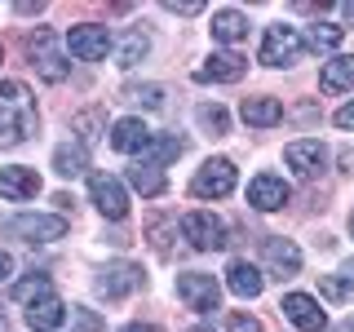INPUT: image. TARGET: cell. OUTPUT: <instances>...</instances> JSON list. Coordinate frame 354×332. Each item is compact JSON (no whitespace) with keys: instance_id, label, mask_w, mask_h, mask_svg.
Wrapping results in <instances>:
<instances>
[{"instance_id":"6da1fadb","label":"cell","mask_w":354,"mask_h":332,"mask_svg":"<svg viewBox=\"0 0 354 332\" xmlns=\"http://www.w3.org/2000/svg\"><path fill=\"white\" fill-rule=\"evenodd\" d=\"M36 98L22 80H0V147H18L36 133Z\"/></svg>"},{"instance_id":"7a4b0ae2","label":"cell","mask_w":354,"mask_h":332,"mask_svg":"<svg viewBox=\"0 0 354 332\" xmlns=\"http://www.w3.org/2000/svg\"><path fill=\"white\" fill-rule=\"evenodd\" d=\"M306 58V40L297 27H288V22H274V27H266V40H261V62L266 66H297Z\"/></svg>"},{"instance_id":"3957f363","label":"cell","mask_w":354,"mask_h":332,"mask_svg":"<svg viewBox=\"0 0 354 332\" xmlns=\"http://www.w3.org/2000/svg\"><path fill=\"white\" fill-rule=\"evenodd\" d=\"M177 297H182V306L195 310V315H213V310H221V284L213 279V275H204V270L177 275Z\"/></svg>"},{"instance_id":"277c9868","label":"cell","mask_w":354,"mask_h":332,"mask_svg":"<svg viewBox=\"0 0 354 332\" xmlns=\"http://www.w3.org/2000/svg\"><path fill=\"white\" fill-rule=\"evenodd\" d=\"M5 235L27 239V243H53L66 235V217L62 213H18L5 221Z\"/></svg>"},{"instance_id":"5b68a950","label":"cell","mask_w":354,"mask_h":332,"mask_svg":"<svg viewBox=\"0 0 354 332\" xmlns=\"http://www.w3.org/2000/svg\"><path fill=\"white\" fill-rule=\"evenodd\" d=\"M27 58H31V66H36V71H40L49 84H62V80H66L62 44H58V36H53L49 27H40L36 36H27Z\"/></svg>"},{"instance_id":"8992f818","label":"cell","mask_w":354,"mask_h":332,"mask_svg":"<svg viewBox=\"0 0 354 332\" xmlns=\"http://www.w3.org/2000/svg\"><path fill=\"white\" fill-rule=\"evenodd\" d=\"M235 182H239V173L230 160H204L199 173L191 177V195L195 199H221V195L235 191Z\"/></svg>"},{"instance_id":"52a82bcc","label":"cell","mask_w":354,"mask_h":332,"mask_svg":"<svg viewBox=\"0 0 354 332\" xmlns=\"http://www.w3.org/2000/svg\"><path fill=\"white\" fill-rule=\"evenodd\" d=\"M66 53L80 62H102L111 53V31L102 22H80V27L66 31Z\"/></svg>"},{"instance_id":"ba28073f","label":"cell","mask_w":354,"mask_h":332,"mask_svg":"<svg viewBox=\"0 0 354 332\" xmlns=\"http://www.w3.org/2000/svg\"><path fill=\"white\" fill-rule=\"evenodd\" d=\"M182 235L199 252H217V248H226V243H230L226 239V221L213 217V213H186L182 217Z\"/></svg>"},{"instance_id":"9c48e42d","label":"cell","mask_w":354,"mask_h":332,"mask_svg":"<svg viewBox=\"0 0 354 332\" xmlns=\"http://www.w3.org/2000/svg\"><path fill=\"white\" fill-rule=\"evenodd\" d=\"M88 195H93L97 213L111 217V221H120L129 213V191H124V182L111 177V173H93V177H88Z\"/></svg>"},{"instance_id":"30bf717a","label":"cell","mask_w":354,"mask_h":332,"mask_svg":"<svg viewBox=\"0 0 354 332\" xmlns=\"http://www.w3.org/2000/svg\"><path fill=\"white\" fill-rule=\"evenodd\" d=\"M283 319L292 328H301V332H324L328 328V315H324V306H319V297H310V293H288L283 302Z\"/></svg>"},{"instance_id":"8fae6325","label":"cell","mask_w":354,"mask_h":332,"mask_svg":"<svg viewBox=\"0 0 354 332\" xmlns=\"http://www.w3.org/2000/svg\"><path fill=\"white\" fill-rule=\"evenodd\" d=\"M283 164L292 169L297 177H319L328 164V147L319 138H306V142H288L283 147Z\"/></svg>"},{"instance_id":"7c38bea8","label":"cell","mask_w":354,"mask_h":332,"mask_svg":"<svg viewBox=\"0 0 354 332\" xmlns=\"http://www.w3.org/2000/svg\"><path fill=\"white\" fill-rule=\"evenodd\" d=\"M261 257H266V270L274 275V279H292L297 270H301V248H297L292 239L283 235H270L261 243Z\"/></svg>"},{"instance_id":"4fadbf2b","label":"cell","mask_w":354,"mask_h":332,"mask_svg":"<svg viewBox=\"0 0 354 332\" xmlns=\"http://www.w3.org/2000/svg\"><path fill=\"white\" fill-rule=\"evenodd\" d=\"M133 288H142V266H133V261H115V266H106V270L97 275V293H102L106 302H120V297H129Z\"/></svg>"},{"instance_id":"5bb4252c","label":"cell","mask_w":354,"mask_h":332,"mask_svg":"<svg viewBox=\"0 0 354 332\" xmlns=\"http://www.w3.org/2000/svg\"><path fill=\"white\" fill-rule=\"evenodd\" d=\"M288 199H292V191H288V182L274 177V173H257L248 182V204L261 208V213H274V208H283Z\"/></svg>"},{"instance_id":"9a60e30c","label":"cell","mask_w":354,"mask_h":332,"mask_svg":"<svg viewBox=\"0 0 354 332\" xmlns=\"http://www.w3.org/2000/svg\"><path fill=\"white\" fill-rule=\"evenodd\" d=\"M243 71H248V62L239 53H213L204 66H195V80L199 84H235V80H243Z\"/></svg>"},{"instance_id":"2e32d148","label":"cell","mask_w":354,"mask_h":332,"mask_svg":"<svg viewBox=\"0 0 354 332\" xmlns=\"http://www.w3.org/2000/svg\"><path fill=\"white\" fill-rule=\"evenodd\" d=\"M40 195V173L27 169V164H14V169H0V199H36Z\"/></svg>"},{"instance_id":"e0dca14e","label":"cell","mask_w":354,"mask_h":332,"mask_svg":"<svg viewBox=\"0 0 354 332\" xmlns=\"http://www.w3.org/2000/svg\"><path fill=\"white\" fill-rule=\"evenodd\" d=\"M155 142V133L142 124L138 116H124V120H115V129H111V147L115 151H124V155H138V151H147Z\"/></svg>"},{"instance_id":"ac0fdd59","label":"cell","mask_w":354,"mask_h":332,"mask_svg":"<svg viewBox=\"0 0 354 332\" xmlns=\"http://www.w3.org/2000/svg\"><path fill=\"white\" fill-rule=\"evenodd\" d=\"M226 288H230L235 297H243V302H252V297H261V288H266V275H261L252 261L235 257V261L226 266Z\"/></svg>"},{"instance_id":"d6986e66","label":"cell","mask_w":354,"mask_h":332,"mask_svg":"<svg viewBox=\"0 0 354 332\" xmlns=\"http://www.w3.org/2000/svg\"><path fill=\"white\" fill-rule=\"evenodd\" d=\"M319 89H324V93H346V89H354V53L328 58L324 71H319Z\"/></svg>"},{"instance_id":"ffe728a7","label":"cell","mask_w":354,"mask_h":332,"mask_svg":"<svg viewBox=\"0 0 354 332\" xmlns=\"http://www.w3.org/2000/svg\"><path fill=\"white\" fill-rule=\"evenodd\" d=\"M239 116H243V124H252V129H274L283 120V102L279 98H243Z\"/></svg>"},{"instance_id":"44dd1931","label":"cell","mask_w":354,"mask_h":332,"mask_svg":"<svg viewBox=\"0 0 354 332\" xmlns=\"http://www.w3.org/2000/svg\"><path fill=\"white\" fill-rule=\"evenodd\" d=\"M62 319H66V306L58 297H40L36 306H27V328L31 332H53V328H62Z\"/></svg>"},{"instance_id":"7402d4cb","label":"cell","mask_w":354,"mask_h":332,"mask_svg":"<svg viewBox=\"0 0 354 332\" xmlns=\"http://www.w3.org/2000/svg\"><path fill=\"white\" fill-rule=\"evenodd\" d=\"M124 182L133 186V191H142V195H147V199H155V195H164V173L155 169V164H147V160L129 164V169H124Z\"/></svg>"},{"instance_id":"603a6c76","label":"cell","mask_w":354,"mask_h":332,"mask_svg":"<svg viewBox=\"0 0 354 332\" xmlns=\"http://www.w3.org/2000/svg\"><path fill=\"white\" fill-rule=\"evenodd\" d=\"M243 36H248V18H243L239 9H217V14H213V40L239 44Z\"/></svg>"},{"instance_id":"cb8c5ba5","label":"cell","mask_w":354,"mask_h":332,"mask_svg":"<svg viewBox=\"0 0 354 332\" xmlns=\"http://www.w3.org/2000/svg\"><path fill=\"white\" fill-rule=\"evenodd\" d=\"M84 169H88L84 147H71V142H62V147L53 151V173H58V177H80Z\"/></svg>"},{"instance_id":"d4e9b609","label":"cell","mask_w":354,"mask_h":332,"mask_svg":"<svg viewBox=\"0 0 354 332\" xmlns=\"http://www.w3.org/2000/svg\"><path fill=\"white\" fill-rule=\"evenodd\" d=\"M186 151V142L177 138V133H164V138H155L147 151H142V160L147 164H155V169H160V164H169V160H177V155Z\"/></svg>"},{"instance_id":"484cf974","label":"cell","mask_w":354,"mask_h":332,"mask_svg":"<svg viewBox=\"0 0 354 332\" xmlns=\"http://www.w3.org/2000/svg\"><path fill=\"white\" fill-rule=\"evenodd\" d=\"M147 49H151L147 31H129V36L120 40V66H124V71H129V66H138L142 58H147Z\"/></svg>"},{"instance_id":"4316f807","label":"cell","mask_w":354,"mask_h":332,"mask_svg":"<svg viewBox=\"0 0 354 332\" xmlns=\"http://www.w3.org/2000/svg\"><path fill=\"white\" fill-rule=\"evenodd\" d=\"M14 297H18V302H27V306H36L40 297H53L49 275H44V270H31V279H22V284L14 288Z\"/></svg>"},{"instance_id":"83f0119b","label":"cell","mask_w":354,"mask_h":332,"mask_svg":"<svg viewBox=\"0 0 354 332\" xmlns=\"http://www.w3.org/2000/svg\"><path fill=\"white\" fill-rule=\"evenodd\" d=\"M341 36H346V27H337V22H315V27H310V49L332 53L341 44Z\"/></svg>"},{"instance_id":"f1b7e54d","label":"cell","mask_w":354,"mask_h":332,"mask_svg":"<svg viewBox=\"0 0 354 332\" xmlns=\"http://www.w3.org/2000/svg\"><path fill=\"white\" fill-rule=\"evenodd\" d=\"M195 120H199V129H208L213 138H221V133L230 129V116H226V111H221L217 102H213V107H199V111H195Z\"/></svg>"},{"instance_id":"f546056e","label":"cell","mask_w":354,"mask_h":332,"mask_svg":"<svg viewBox=\"0 0 354 332\" xmlns=\"http://www.w3.org/2000/svg\"><path fill=\"white\" fill-rule=\"evenodd\" d=\"M124 98H129V102H138V107H147V111L164 107V89L160 84H133V89H124Z\"/></svg>"},{"instance_id":"4dcf8cb0","label":"cell","mask_w":354,"mask_h":332,"mask_svg":"<svg viewBox=\"0 0 354 332\" xmlns=\"http://www.w3.org/2000/svg\"><path fill=\"white\" fill-rule=\"evenodd\" d=\"M97 129H102V111H80L75 116V133H80V147H93Z\"/></svg>"},{"instance_id":"1f68e13d","label":"cell","mask_w":354,"mask_h":332,"mask_svg":"<svg viewBox=\"0 0 354 332\" xmlns=\"http://www.w3.org/2000/svg\"><path fill=\"white\" fill-rule=\"evenodd\" d=\"M164 9H169V14L191 18V14H199V9H204V0H164Z\"/></svg>"},{"instance_id":"d6a6232c","label":"cell","mask_w":354,"mask_h":332,"mask_svg":"<svg viewBox=\"0 0 354 332\" xmlns=\"http://www.w3.org/2000/svg\"><path fill=\"white\" fill-rule=\"evenodd\" d=\"M71 315H75V324H80V332H102V319H97L93 310L80 306V310H71Z\"/></svg>"},{"instance_id":"836d02e7","label":"cell","mask_w":354,"mask_h":332,"mask_svg":"<svg viewBox=\"0 0 354 332\" xmlns=\"http://www.w3.org/2000/svg\"><path fill=\"white\" fill-rule=\"evenodd\" d=\"M226 332H261V324H257V319H252V315H230Z\"/></svg>"},{"instance_id":"e575fe53","label":"cell","mask_w":354,"mask_h":332,"mask_svg":"<svg viewBox=\"0 0 354 332\" xmlns=\"http://www.w3.org/2000/svg\"><path fill=\"white\" fill-rule=\"evenodd\" d=\"M332 120H337V129H354V102H346V107H341Z\"/></svg>"},{"instance_id":"d590c367","label":"cell","mask_w":354,"mask_h":332,"mask_svg":"<svg viewBox=\"0 0 354 332\" xmlns=\"http://www.w3.org/2000/svg\"><path fill=\"white\" fill-rule=\"evenodd\" d=\"M337 284H341V288H346V293H350V288H354V261H346V266H341V275H337Z\"/></svg>"},{"instance_id":"8d00e7d4","label":"cell","mask_w":354,"mask_h":332,"mask_svg":"<svg viewBox=\"0 0 354 332\" xmlns=\"http://www.w3.org/2000/svg\"><path fill=\"white\" fill-rule=\"evenodd\" d=\"M9 275H14V257H9V252H0V284H5Z\"/></svg>"},{"instance_id":"74e56055","label":"cell","mask_w":354,"mask_h":332,"mask_svg":"<svg viewBox=\"0 0 354 332\" xmlns=\"http://www.w3.org/2000/svg\"><path fill=\"white\" fill-rule=\"evenodd\" d=\"M120 332H164V328H155V324H124Z\"/></svg>"},{"instance_id":"f35d334b","label":"cell","mask_w":354,"mask_h":332,"mask_svg":"<svg viewBox=\"0 0 354 332\" xmlns=\"http://www.w3.org/2000/svg\"><path fill=\"white\" fill-rule=\"evenodd\" d=\"M14 9H18V14H40V9H44V5H31V0H18V5H14Z\"/></svg>"},{"instance_id":"ab89813d","label":"cell","mask_w":354,"mask_h":332,"mask_svg":"<svg viewBox=\"0 0 354 332\" xmlns=\"http://www.w3.org/2000/svg\"><path fill=\"white\" fill-rule=\"evenodd\" d=\"M341 14H346V22L354 27V0H350V5H341Z\"/></svg>"},{"instance_id":"60d3db41","label":"cell","mask_w":354,"mask_h":332,"mask_svg":"<svg viewBox=\"0 0 354 332\" xmlns=\"http://www.w3.org/2000/svg\"><path fill=\"white\" fill-rule=\"evenodd\" d=\"M0 62H5V44H0Z\"/></svg>"},{"instance_id":"b9f144b4","label":"cell","mask_w":354,"mask_h":332,"mask_svg":"<svg viewBox=\"0 0 354 332\" xmlns=\"http://www.w3.org/2000/svg\"><path fill=\"white\" fill-rule=\"evenodd\" d=\"M195 332H213V328H195Z\"/></svg>"},{"instance_id":"7bdbcfd3","label":"cell","mask_w":354,"mask_h":332,"mask_svg":"<svg viewBox=\"0 0 354 332\" xmlns=\"http://www.w3.org/2000/svg\"><path fill=\"white\" fill-rule=\"evenodd\" d=\"M350 230H354V213H350Z\"/></svg>"}]
</instances>
